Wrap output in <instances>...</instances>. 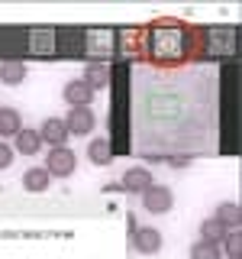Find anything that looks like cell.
Listing matches in <instances>:
<instances>
[{"mask_svg": "<svg viewBox=\"0 0 242 259\" xmlns=\"http://www.w3.org/2000/svg\"><path fill=\"white\" fill-rule=\"evenodd\" d=\"M168 162H171V165H174V168H184V165H188V162H191V159H188V156H177V159H168Z\"/></svg>", "mask_w": 242, "mask_h": 259, "instance_id": "19", "label": "cell"}, {"mask_svg": "<svg viewBox=\"0 0 242 259\" xmlns=\"http://www.w3.org/2000/svg\"><path fill=\"white\" fill-rule=\"evenodd\" d=\"M133 249L142 256H155L161 249V233L155 227H136L133 230Z\"/></svg>", "mask_w": 242, "mask_h": 259, "instance_id": "5", "label": "cell"}, {"mask_svg": "<svg viewBox=\"0 0 242 259\" xmlns=\"http://www.w3.org/2000/svg\"><path fill=\"white\" fill-rule=\"evenodd\" d=\"M48 185H52V175H48L42 165H32V168H26V172H23V188L32 191V194L48 191Z\"/></svg>", "mask_w": 242, "mask_h": 259, "instance_id": "10", "label": "cell"}, {"mask_svg": "<svg viewBox=\"0 0 242 259\" xmlns=\"http://www.w3.org/2000/svg\"><path fill=\"white\" fill-rule=\"evenodd\" d=\"M226 259H229V256H226Z\"/></svg>", "mask_w": 242, "mask_h": 259, "instance_id": "20", "label": "cell"}, {"mask_svg": "<svg viewBox=\"0 0 242 259\" xmlns=\"http://www.w3.org/2000/svg\"><path fill=\"white\" fill-rule=\"evenodd\" d=\"M213 217L226 227V230H236V227L242 224V210H239L236 201H223V204L216 207V214H213Z\"/></svg>", "mask_w": 242, "mask_h": 259, "instance_id": "13", "label": "cell"}, {"mask_svg": "<svg viewBox=\"0 0 242 259\" xmlns=\"http://www.w3.org/2000/svg\"><path fill=\"white\" fill-rule=\"evenodd\" d=\"M45 172L52 175V178H68V175H75V168H78V156L68 149V146H58V149H48V156H45Z\"/></svg>", "mask_w": 242, "mask_h": 259, "instance_id": "1", "label": "cell"}, {"mask_svg": "<svg viewBox=\"0 0 242 259\" xmlns=\"http://www.w3.org/2000/svg\"><path fill=\"white\" fill-rule=\"evenodd\" d=\"M13 140H16V152H20V156H36V152L42 149V136H39V130L23 126Z\"/></svg>", "mask_w": 242, "mask_h": 259, "instance_id": "9", "label": "cell"}, {"mask_svg": "<svg viewBox=\"0 0 242 259\" xmlns=\"http://www.w3.org/2000/svg\"><path fill=\"white\" fill-rule=\"evenodd\" d=\"M23 130V117L16 107H0V136H16Z\"/></svg>", "mask_w": 242, "mask_h": 259, "instance_id": "14", "label": "cell"}, {"mask_svg": "<svg viewBox=\"0 0 242 259\" xmlns=\"http://www.w3.org/2000/svg\"><path fill=\"white\" fill-rule=\"evenodd\" d=\"M149 185H155V178H152V172L145 165H133L126 168L123 178H119V188H123L126 194H142Z\"/></svg>", "mask_w": 242, "mask_h": 259, "instance_id": "4", "label": "cell"}, {"mask_svg": "<svg viewBox=\"0 0 242 259\" xmlns=\"http://www.w3.org/2000/svg\"><path fill=\"white\" fill-rule=\"evenodd\" d=\"M65 126H68V136H91L97 126V117L91 107H71L68 117H62Z\"/></svg>", "mask_w": 242, "mask_h": 259, "instance_id": "3", "label": "cell"}, {"mask_svg": "<svg viewBox=\"0 0 242 259\" xmlns=\"http://www.w3.org/2000/svg\"><path fill=\"white\" fill-rule=\"evenodd\" d=\"M87 159H91L94 165H110V162H113L110 140H103V136H94V140L87 143Z\"/></svg>", "mask_w": 242, "mask_h": 259, "instance_id": "11", "label": "cell"}, {"mask_svg": "<svg viewBox=\"0 0 242 259\" xmlns=\"http://www.w3.org/2000/svg\"><path fill=\"white\" fill-rule=\"evenodd\" d=\"M65 104H71V107H91V101H94V91L84 84V78H75V81H68L65 84Z\"/></svg>", "mask_w": 242, "mask_h": 259, "instance_id": "7", "label": "cell"}, {"mask_svg": "<svg viewBox=\"0 0 242 259\" xmlns=\"http://www.w3.org/2000/svg\"><path fill=\"white\" fill-rule=\"evenodd\" d=\"M0 81L4 84H23L26 81V62H20V59L0 62Z\"/></svg>", "mask_w": 242, "mask_h": 259, "instance_id": "12", "label": "cell"}, {"mask_svg": "<svg viewBox=\"0 0 242 259\" xmlns=\"http://www.w3.org/2000/svg\"><path fill=\"white\" fill-rule=\"evenodd\" d=\"M191 259H223V249L216 246V243H204V240H197L191 246Z\"/></svg>", "mask_w": 242, "mask_h": 259, "instance_id": "16", "label": "cell"}, {"mask_svg": "<svg viewBox=\"0 0 242 259\" xmlns=\"http://www.w3.org/2000/svg\"><path fill=\"white\" fill-rule=\"evenodd\" d=\"M139 198H142V207L149 210V214H168V210L174 207V194H171L168 185H149Z\"/></svg>", "mask_w": 242, "mask_h": 259, "instance_id": "2", "label": "cell"}, {"mask_svg": "<svg viewBox=\"0 0 242 259\" xmlns=\"http://www.w3.org/2000/svg\"><path fill=\"white\" fill-rule=\"evenodd\" d=\"M220 246H226V256H229V259H239V249H242V237H239V230H229V233L223 237Z\"/></svg>", "mask_w": 242, "mask_h": 259, "instance_id": "17", "label": "cell"}, {"mask_svg": "<svg viewBox=\"0 0 242 259\" xmlns=\"http://www.w3.org/2000/svg\"><path fill=\"white\" fill-rule=\"evenodd\" d=\"M84 84L91 88V91H103V88L110 84V65H107V62H87V68H84Z\"/></svg>", "mask_w": 242, "mask_h": 259, "instance_id": "8", "label": "cell"}, {"mask_svg": "<svg viewBox=\"0 0 242 259\" xmlns=\"http://www.w3.org/2000/svg\"><path fill=\"white\" fill-rule=\"evenodd\" d=\"M39 136H42V143H48L52 149H58V146H68V126H65L62 117H48V120H42V126H39Z\"/></svg>", "mask_w": 242, "mask_h": 259, "instance_id": "6", "label": "cell"}, {"mask_svg": "<svg viewBox=\"0 0 242 259\" xmlns=\"http://www.w3.org/2000/svg\"><path fill=\"white\" fill-rule=\"evenodd\" d=\"M226 233H229V230H226V227L216 221V217H207V221L200 224V240H204V243H216V246H220Z\"/></svg>", "mask_w": 242, "mask_h": 259, "instance_id": "15", "label": "cell"}, {"mask_svg": "<svg viewBox=\"0 0 242 259\" xmlns=\"http://www.w3.org/2000/svg\"><path fill=\"white\" fill-rule=\"evenodd\" d=\"M10 165H13V146L0 143V168H10Z\"/></svg>", "mask_w": 242, "mask_h": 259, "instance_id": "18", "label": "cell"}]
</instances>
